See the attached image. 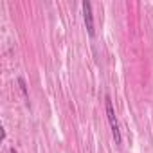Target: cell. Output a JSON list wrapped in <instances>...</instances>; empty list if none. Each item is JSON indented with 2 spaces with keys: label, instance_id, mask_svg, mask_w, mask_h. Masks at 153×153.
<instances>
[{
  "label": "cell",
  "instance_id": "obj_4",
  "mask_svg": "<svg viewBox=\"0 0 153 153\" xmlns=\"http://www.w3.org/2000/svg\"><path fill=\"white\" fill-rule=\"evenodd\" d=\"M11 153H18V151H16V149H15V148H11Z\"/></svg>",
  "mask_w": 153,
  "mask_h": 153
},
{
  "label": "cell",
  "instance_id": "obj_1",
  "mask_svg": "<svg viewBox=\"0 0 153 153\" xmlns=\"http://www.w3.org/2000/svg\"><path fill=\"white\" fill-rule=\"evenodd\" d=\"M105 106H106V117H108V123H110L112 137H114L115 144H121V130H119V123H117L115 110H114V105H112L110 96H106V97H105Z\"/></svg>",
  "mask_w": 153,
  "mask_h": 153
},
{
  "label": "cell",
  "instance_id": "obj_2",
  "mask_svg": "<svg viewBox=\"0 0 153 153\" xmlns=\"http://www.w3.org/2000/svg\"><path fill=\"white\" fill-rule=\"evenodd\" d=\"M81 9H83V20H85V27H87V33L90 38L96 36V29H94V13H92V4L88 0H83L81 4Z\"/></svg>",
  "mask_w": 153,
  "mask_h": 153
},
{
  "label": "cell",
  "instance_id": "obj_3",
  "mask_svg": "<svg viewBox=\"0 0 153 153\" xmlns=\"http://www.w3.org/2000/svg\"><path fill=\"white\" fill-rule=\"evenodd\" d=\"M16 81H18V87H20V90H22L24 97H25V99H29V92H27V85H25V79L22 78V76H20V78H18Z\"/></svg>",
  "mask_w": 153,
  "mask_h": 153
}]
</instances>
